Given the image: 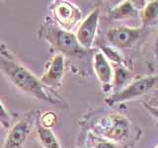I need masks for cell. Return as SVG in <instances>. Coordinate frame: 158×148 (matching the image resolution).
I'll use <instances>...</instances> for the list:
<instances>
[{"instance_id": "cell-1", "label": "cell", "mask_w": 158, "mask_h": 148, "mask_svg": "<svg viewBox=\"0 0 158 148\" xmlns=\"http://www.w3.org/2000/svg\"><path fill=\"white\" fill-rule=\"evenodd\" d=\"M0 71L23 93L43 102L59 104V101L53 99L48 92V87L18 62L2 43H0Z\"/></svg>"}, {"instance_id": "cell-2", "label": "cell", "mask_w": 158, "mask_h": 148, "mask_svg": "<svg viewBox=\"0 0 158 148\" xmlns=\"http://www.w3.org/2000/svg\"><path fill=\"white\" fill-rule=\"evenodd\" d=\"M43 37L56 48L61 54L68 56H77L85 53V48L81 47L76 36L61 28L48 26L43 28Z\"/></svg>"}, {"instance_id": "cell-3", "label": "cell", "mask_w": 158, "mask_h": 148, "mask_svg": "<svg viewBox=\"0 0 158 148\" xmlns=\"http://www.w3.org/2000/svg\"><path fill=\"white\" fill-rule=\"evenodd\" d=\"M94 131L111 141H122L127 136L130 121L123 116L112 113L100 118L94 125Z\"/></svg>"}, {"instance_id": "cell-4", "label": "cell", "mask_w": 158, "mask_h": 148, "mask_svg": "<svg viewBox=\"0 0 158 148\" xmlns=\"http://www.w3.org/2000/svg\"><path fill=\"white\" fill-rule=\"evenodd\" d=\"M157 80L158 76H147L137 79L135 82L128 84L122 91L112 94L110 97L106 99V103L109 106H113L118 103H123L141 97L149 92L150 89L155 85Z\"/></svg>"}, {"instance_id": "cell-5", "label": "cell", "mask_w": 158, "mask_h": 148, "mask_svg": "<svg viewBox=\"0 0 158 148\" xmlns=\"http://www.w3.org/2000/svg\"><path fill=\"white\" fill-rule=\"evenodd\" d=\"M52 11L54 18L63 30L71 29L81 18L79 9L67 1H56L52 5Z\"/></svg>"}, {"instance_id": "cell-6", "label": "cell", "mask_w": 158, "mask_h": 148, "mask_svg": "<svg viewBox=\"0 0 158 148\" xmlns=\"http://www.w3.org/2000/svg\"><path fill=\"white\" fill-rule=\"evenodd\" d=\"M139 29L127 27H118L109 30L107 39L113 47L118 48H127L135 44L140 38Z\"/></svg>"}, {"instance_id": "cell-7", "label": "cell", "mask_w": 158, "mask_h": 148, "mask_svg": "<svg viewBox=\"0 0 158 148\" xmlns=\"http://www.w3.org/2000/svg\"><path fill=\"white\" fill-rule=\"evenodd\" d=\"M31 132V118L25 117L9 130L3 148H23Z\"/></svg>"}, {"instance_id": "cell-8", "label": "cell", "mask_w": 158, "mask_h": 148, "mask_svg": "<svg viewBox=\"0 0 158 148\" xmlns=\"http://www.w3.org/2000/svg\"><path fill=\"white\" fill-rule=\"evenodd\" d=\"M99 15H100L99 9H94L78 28L76 38L81 47L85 49L90 48L95 39L99 24Z\"/></svg>"}, {"instance_id": "cell-9", "label": "cell", "mask_w": 158, "mask_h": 148, "mask_svg": "<svg viewBox=\"0 0 158 148\" xmlns=\"http://www.w3.org/2000/svg\"><path fill=\"white\" fill-rule=\"evenodd\" d=\"M64 75V56L61 53L54 56L46 73L40 78L41 82L48 88H58L61 85Z\"/></svg>"}, {"instance_id": "cell-10", "label": "cell", "mask_w": 158, "mask_h": 148, "mask_svg": "<svg viewBox=\"0 0 158 148\" xmlns=\"http://www.w3.org/2000/svg\"><path fill=\"white\" fill-rule=\"evenodd\" d=\"M94 70L103 86L111 85L114 71L103 52H98L94 56Z\"/></svg>"}, {"instance_id": "cell-11", "label": "cell", "mask_w": 158, "mask_h": 148, "mask_svg": "<svg viewBox=\"0 0 158 148\" xmlns=\"http://www.w3.org/2000/svg\"><path fill=\"white\" fill-rule=\"evenodd\" d=\"M137 14V9L133 6L131 1H123L112 9L110 17L113 20H127L136 17Z\"/></svg>"}, {"instance_id": "cell-12", "label": "cell", "mask_w": 158, "mask_h": 148, "mask_svg": "<svg viewBox=\"0 0 158 148\" xmlns=\"http://www.w3.org/2000/svg\"><path fill=\"white\" fill-rule=\"evenodd\" d=\"M37 133L39 140L44 148H61L56 136L51 128L43 126L41 123H37Z\"/></svg>"}, {"instance_id": "cell-13", "label": "cell", "mask_w": 158, "mask_h": 148, "mask_svg": "<svg viewBox=\"0 0 158 148\" xmlns=\"http://www.w3.org/2000/svg\"><path fill=\"white\" fill-rule=\"evenodd\" d=\"M131 79V73L122 65H117L114 69V76H113V89L115 90V93L122 91L125 89L128 82Z\"/></svg>"}, {"instance_id": "cell-14", "label": "cell", "mask_w": 158, "mask_h": 148, "mask_svg": "<svg viewBox=\"0 0 158 148\" xmlns=\"http://www.w3.org/2000/svg\"><path fill=\"white\" fill-rule=\"evenodd\" d=\"M158 20V1H149L141 12V22L143 26H149Z\"/></svg>"}, {"instance_id": "cell-15", "label": "cell", "mask_w": 158, "mask_h": 148, "mask_svg": "<svg viewBox=\"0 0 158 148\" xmlns=\"http://www.w3.org/2000/svg\"><path fill=\"white\" fill-rule=\"evenodd\" d=\"M102 51H103L104 56H106L107 59H110L111 61H113L114 63H117V64L122 63V60H123L122 56L114 48L104 47H102Z\"/></svg>"}, {"instance_id": "cell-16", "label": "cell", "mask_w": 158, "mask_h": 148, "mask_svg": "<svg viewBox=\"0 0 158 148\" xmlns=\"http://www.w3.org/2000/svg\"><path fill=\"white\" fill-rule=\"evenodd\" d=\"M56 121V116H54L53 113H46L42 117L41 121H39V122L44 127L51 128V126L54 125Z\"/></svg>"}, {"instance_id": "cell-17", "label": "cell", "mask_w": 158, "mask_h": 148, "mask_svg": "<svg viewBox=\"0 0 158 148\" xmlns=\"http://www.w3.org/2000/svg\"><path fill=\"white\" fill-rule=\"evenodd\" d=\"M0 123L4 127H9L11 125V117L1 104V102H0Z\"/></svg>"}, {"instance_id": "cell-18", "label": "cell", "mask_w": 158, "mask_h": 148, "mask_svg": "<svg viewBox=\"0 0 158 148\" xmlns=\"http://www.w3.org/2000/svg\"><path fill=\"white\" fill-rule=\"evenodd\" d=\"M142 105H143V107H144L148 112L151 113V116L153 117H155L156 120L158 121V108L157 107H152V106L149 105V104H147V103H142Z\"/></svg>"}, {"instance_id": "cell-19", "label": "cell", "mask_w": 158, "mask_h": 148, "mask_svg": "<svg viewBox=\"0 0 158 148\" xmlns=\"http://www.w3.org/2000/svg\"><path fill=\"white\" fill-rule=\"evenodd\" d=\"M96 148H116L115 145L111 142H107V141H103V142H99L97 143Z\"/></svg>"}, {"instance_id": "cell-20", "label": "cell", "mask_w": 158, "mask_h": 148, "mask_svg": "<svg viewBox=\"0 0 158 148\" xmlns=\"http://www.w3.org/2000/svg\"><path fill=\"white\" fill-rule=\"evenodd\" d=\"M156 46H157V49H158V35H157V41H156Z\"/></svg>"}, {"instance_id": "cell-21", "label": "cell", "mask_w": 158, "mask_h": 148, "mask_svg": "<svg viewBox=\"0 0 158 148\" xmlns=\"http://www.w3.org/2000/svg\"><path fill=\"white\" fill-rule=\"evenodd\" d=\"M156 148H158V145H157V146H156Z\"/></svg>"}]
</instances>
